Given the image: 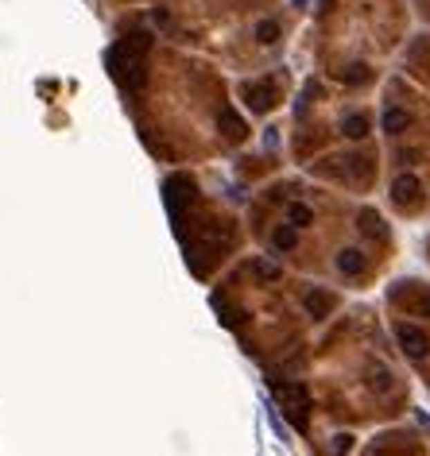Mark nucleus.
Instances as JSON below:
<instances>
[{
  "label": "nucleus",
  "instance_id": "1",
  "mask_svg": "<svg viewBox=\"0 0 430 456\" xmlns=\"http://www.w3.org/2000/svg\"><path fill=\"white\" fill-rule=\"evenodd\" d=\"M147 47H151V35H147V31H128L124 39L113 43V50H109V74H113L128 93L144 86V50Z\"/></svg>",
  "mask_w": 430,
  "mask_h": 456
},
{
  "label": "nucleus",
  "instance_id": "2",
  "mask_svg": "<svg viewBox=\"0 0 430 456\" xmlns=\"http://www.w3.org/2000/svg\"><path fill=\"white\" fill-rule=\"evenodd\" d=\"M186 201H194V182H190L186 175H175L171 182H167V205H171V217H175V224H183Z\"/></svg>",
  "mask_w": 430,
  "mask_h": 456
},
{
  "label": "nucleus",
  "instance_id": "3",
  "mask_svg": "<svg viewBox=\"0 0 430 456\" xmlns=\"http://www.w3.org/2000/svg\"><path fill=\"white\" fill-rule=\"evenodd\" d=\"M395 340H400V348L407 352L411 359H422V356L430 352L427 333H422V329H415V325H407V321H403V325H395Z\"/></svg>",
  "mask_w": 430,
  "mask_h": 456
},
{
  "label": "nucleus",
  "instance_id": "4",
  "mask_svg": "<svg viewBox=\"0 0 430 456\" xmlns=\"http://www.w3.org/2000/svg\"><path fill=\"white\" fill-rule=\"evenodd\" d=\"M245 101L252 105V112H268L275 105V89L268 81H252V86H245Z\"/></svg>",
  "mask_w": 430,
  "mask_h": 456
},
{
  "label": "nucleus",
  "instance_id": "5",
  "mask_svg": "<svg viewBox=\"0 0 430 456\" xmlns=\"http://www.w3.org/2000/svg\"><path fill=\"white\" fill-rule=\"evenodd\" d=\"M217 128H221V136L225 139H233V143H241V139H245V120L236 117L233 108H221V112H217Z\"/></svg>",
  "mask_w": 430,
  "mask_h": 456
},
{
  "label": "nucleus",
  "instance_id": "6",
  "mask_svg": "<svg viewBox=\"0 0 430 456\" xmlns=\"http://www.w3.org/2000/svg\"><path fill=\"white\" fill-rule=\"evenodd\" d=\"M419 190H422V186H419V178H415V175H400L395 182H391V197H395L400 205H415Z\"/></svg>",
  "mask_w": 430,
  "mask_h": 456
},
{
  "label": "nucleus",
  "instance_id": "7",
  "mask_svg": "<svg viewBox=\"0 0 430 456\" xmlns=\"http://www.w3.org/2000/svg\"><path fill=\"white\" fill-rule=\"evenodd\" d=\"M337 271H342V275H361L364 271V255L357 252V248H345V252H337Z\"/></svg>",
  "mask_w": 430,
  "mask_h": 456
},
{
  "label": "nucleus",
  "instance_id": "8",
  "mask_svg": "<svg viewBox=\"0 0 430 456\" xmlns=\"http://www.w3.org/2000/svg\"><path fill=\"white\" fill-rule=\"evenodd\" d=\"M330 310H333V298L326 290H310V294H306V313H310V317H326Z\"/></svg>",
  "mask_w": 430,
  "mask_h": 456
},
{
  "label": "nucleus",
  "instance_id": "9",
  "mask_svg": "<svg viewBox=\"0 0 430 456\" xmlns=\"http://www.w3.org/2000/svg\"><path fill=\"white\" fill-rule=\"evenodd\" d=\"M384 132H388V136H400V132H407V124H411V117L407 112H403V108H388V112H384Z\"/></svg>",
  "mask_w": 430,
  "mask_h": 456
},
{
  "label": "nucleus",
  "instance_id": "10",
  "mask_svg": "<svg viewBox=\"0 0 430 456\" xmlns=\"http://www.w3.org/2000/svg\"><path fill=\"white\" fill-rule=\"evenodd\" d=\"M272 244L279 248V252H291L295 244H299V232H295V224H291V221H287V224H279V228L272 232Z\"/></svg>",
  "mask_w": 430,
  "mask_h": 456
},
{
  "label": "nucleus",
  "instance_id": "11",
  "mask_svg": "<svg viewBox=\"0 0 430 456\" xmlns=\"http://www.w3.org/2000/svg\"><path fill=\"white\" fill-rule=\"evenodd\" d=\"M342 132H345L349 139H364V136H368V120H364L361 112H353V117L342 120Z\"/></svg>",
  "mask_w": 430,
  "mask_h": 456
},
{
  "label": "nucleus",
  "instance_id": "12",
  "mask_svg": "<svg viewBox=\"0 0 430 456\" xmlns=\"http://www.w3.org/2000/svg\"><path fill=\"white\" fill-rule=\"evenodd\" d=\"M287 221H291L295 228H303V224H310V221H314L310 205H303V201H291V205H287Z\"/></svg>",
  "mask_w": 430,
  "mask_h": 456
},
{
  "label": "nucleus",
  "instance_id": "13",
  "mask_svg": "<svg viewBox=\"0 0 430 456\" xmlns=\"http://www.w3.org/2000/svg\"><path fill=\"white\" fill-rule=\"evenodd\" d=\"M342 81H345V86H361V81H368V66H364V62H357V66L342 70Z\"/></svg>",
  "mask_w": 430,
  "mask_h": 456
},
{
  "label": "nucleus",
  "instance_id": "14",
  "mask_svg": "<svg viewBox=\"0 0 430 456\" xmlns=\"http://www.w3.org/2000/svg\"><path fill=\"white\" fill-rule=\"evenodd\" d=\"M252 271H256V279H264V282H275V279H279V267H275V263H268V259H256Z\"/></svg>",
  "mask_w": 430,
  "mask_h": 456
},
{
  "label": "nucleus",
  "instance_id": "15",
  "mask_svg": "<svg viewBox=\"0 0 430 456\" xmlns=\"http://www.w3.org/2000/svg\"><path fill=\"white\" fill-rule=\"evenodd\" d=\"M256 39L264 43V47H268V43H275V39H279V23H275V20H264L260 28H256Z\"/></svg>",
  "mask_w": 430,
  "mask_h": 456
},
{
  "label": "nucleus",
  "instance_id": "16",
  "mask_svg": "<svg viewBox=\"0 0 430 456\" xmlns=\"http://www.w3.org/2000/svg\"><path fill=\"white\" fill-rule=\"evenodd\" d=\"M361 228H364L368 236H384V228H380V217L372 213V209H364V213H361Z\"/></svg>",
  "mask_w": 430,
  "mask_h": 456
},
{
  "label": "nucleus",
  "instance_id": "17",
  "mask_svg": "<svg viewBox=\"0 0 430 456\" xmlns=\"http://www.w3.org/2000/svg\"><path fill=\"white\" fill-rule=\"evenodd\" d=\"M349 448H353V437L349 433H337V437H333V453H337V456H345Z\"/></svg>",
  "mask_w": 430,
  "mask_h": 456
},
{
  "label": "nucleus",
  "instance_id": "18",
  "mask_svg": "<svg viewBox=\"0 0 430 456\" xmlns=\"http://www.w3.org/2000/svg\"><path fill=\"white\" fill-rule=\"evenodd\" d=\"M415 310H419V313H427V317H430V294H427V290L419 294V301H415Z\"/></svg>",
  "mask_w": 430,
  "mask_h": 456
}]
</instances>
